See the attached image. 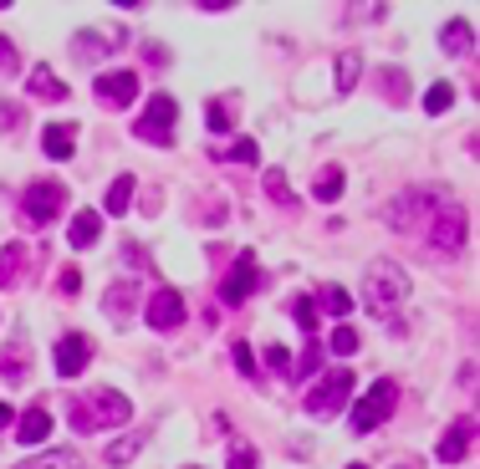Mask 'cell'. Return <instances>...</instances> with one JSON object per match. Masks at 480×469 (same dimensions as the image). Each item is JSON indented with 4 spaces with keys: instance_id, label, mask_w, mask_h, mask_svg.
<instances>
[{
    "instance_id": "obj_29",
    "label": "cell",
    "mask_w": 480,
    "mask_h": 469,
    "mask_svg": "<svg viewBox=\"0 0 480 469\" xmlns=\"http://www.w3.org/2000/svg\"><path fill=\"white\" fill-rule=\"evenodd\" d=\"M384 93H388L394 108H404V102H409V77H404V72H384Z\"/></svg>"
},
{
    "instance_id": "obj_6",
    "label": "cell",
    "mask_w": 480,
    "mask_h": 469,
    "mask_svg": "<svg viewBox=\"0 0 480 469\" xmlns=\"http://www.w3.org/2000/svg\"><path fill=\"white\" fill-rule=\"evenodd\" d=\"M409 296V276H404L394 261H373L369 266V306L373 312H388V306H399Z\"/></svg>"
},
{
    "instance_id": "obj_40",
    "label": "cell",
    "mask_w": 480,
    "mask_h": 469,
    "mask_svg": "<svg viewBox=\"0 0 480 469\" xmlns=\"http://www.w3.org/2000/svg\"><path fill=\"white\" fill-rule=\"evenodd\" d=\"M82 291V276H77V266H67L62 270V296H77Z\"/></svg>"
},
{
    "instance_id": "obj_12",
    "label": "cell",
    "mask_w": 480,
    "mask_h": 469,
    "mask_svg": "<svg viewBox=\"0 0 480 469\" xmlns=\"http://www.w3.org/2000/svg\"><path fill=\"white\" fill-rule=\"evenodd\" d=\"M87 358H93V342H87L82 332H67L62 342L51 347V362H57V373L62 377H77L82 367H87Z\"/></svg>"
},
{
    "instance_id": "obj_38",
    "label": "cell",
    "mask_w": 480,
    "mask_h": 469,
    "mask_svg": "<svg viewBox=\"0 0 480 469\" xmlns=\"http://www.w3.org/2000/svg\"><path fill=\"white\" fill-rule=\"evenodd\" d=\"M21 66V51L11 47V36H0V72H16Z\"/></svg>"
},
{
    "instance_id": "obj_1",
    "label": "cell",
    "mask_w": 480,
    "mask_h": 469,
    "mask_svg": "<svg viewBox=\"0 0 480 469\" xmlns=\"http://www.w3.org/2000/svg\"><path fill=\"white\" fill-rule=\"evenodd\" d=\"M67 419H72L77 434H97V429H118V423H129L133 403L118 388H97V393H87V398H72V403H67Z\"/></svg>"
},
{
    "instance_id": "obj_8",
    "label": "cell",
    "mask_w": 480,
    "mask_h": 469,
    "mask_svg": "<svg viewBox=\"0 0 480 469\" xmlns=\"http://www.w3.org/2000/svg\"><path fill=\"white\" fill-rule=\"evenodd\" d=\"M430 194H419V189H409V194H399V199L384 209V225L388 230H424V219H430Z\"/></svg>"
},
{
    "instance_id": "obj_21",
    "label": "cell",
    "mask_w": 480,
    "mask_h": 469,
    "mask_svg": "<svg viewBox=\"0 0 480 469\" xmlns=\"http://www.w3.org/2000/svg\"><path fill=\"white\" fill-rule=\"evenodd\" d=\"M31 93L47 97V102H51V97L62 102V97H67V82H57V72H51V66H31Z\"/></svg>"
},
{
    "instance_id": "obj_34",
    "label": "cell",
    "mask_w": 480,
    "mask_h": 469,
    "mask_svg": "<svg viewBox=\"0 0 480 469\" xmlns=\"http://www.w3.org/2000/svg\"><path fill=\"white\" fill-rule=\"evenodd\" d=\"M108 47H112V41H102V36H93V31H82V36H77V57H82V62H93V51L102 57Z\"/></svg>"
},
{
    "instance_id": "obj_23",
    "label": "cell",
    "mask_w": 480,
    "mask_h": 469,
    "mask_svg": "<svg viewBox=\"0 0 480 469\" xmlns=\"http://www.w3.org/2000/svg\"><path fill=\"white\" fill-rule=\"evenodd\" d=\"M312 306H322V312H333L337 322H342V316L352 312V296H348V291H342V286H322V296L312 301Z\"/></svg>"
},
{
    "instance_id": "obj_22",
    "label": "cell",
    "mask_w": 480,
    "mask_h": 469,
    "mask_svg": "<svg viewBox=\"0 0 480 469\" xmlns=\"http://www.w3.org/2000/svg\"><path fill=\"white\" fill-rule=\"evenodd\" d=\"M133 209V173H118L108 189V215H129Z\"/></svg>"
},
{
    "instance_id": "obj_17",
    "label": "cell",
    "mask_w": 480,
    "mask_h": 469,
    "mask_svg": "<svg viewBox=\"0 0 480 469\" xmlns=\"http://www.w3.org/2000/svg\"><path fill=\"white\" fill-rule=\"evenodd\" d=\"M67 240H72L77 251L97 245V240H102V215H97V209H82V215H72V230H67Z\"/></svg>"
},
{
    "instance_id": "obj_19",
    "label": "cell",
    "mask_w": 480,
    "mask_h": 469,
    "mask_svg": "<svg viewBox=\"0 0 480 469\" xmlns=\"http://www.w3.org/2000/svg\"><path fill=\"white\" fill-rule=\"evenodd\" d=\"M440 47H445L449 57H465V51L476 47V31H470V21H449L445 36H440Z\"/></svg>"
},
{
    "instance_id": "obj_26",
    "label": "cell",
    "mask_w": 480,
    "mask_h": 469,
    "mask_svg": "<svg viewBox=\"0 0 480 469\" xmlns=\"http://www.w3.org/2000/svg\"><path fill=\"white\" fill-rule=\"evenodd\" d=\"M342 184H348V179H342V164H327V169L317 173V199H337V194H342Z\"/></svg>"
},
{
    "instance_id": "obj_43",
    "label": "cell",
    "mask_w": 480,
    "mask_h": 469,
    "mask_svg": "<svg viewBox=\"0 0 480 469\" xmlns=\"http://www.w3.org/2000/svg\"><path fill=\"white\" fill-rule=\"evenodd\" d=\"M348 469H369V465H348Z\"/></svg>"
},
{
    "instance_id": "obj_2",
    "label": "cell",
    "mask_w": 480,
    "mask_h": 469,
    "mask_svg": "<svg viewBox=\"0 0 480 469\" xmlns=\"http://www.w3.org/2000/svg\"><path fill=\"white\" fill-rule=\"evenodd\" d=\"M465 234H470V219H465L460 204H434L430 219H424V240H430L440 255H460Z\"/></svg>"
},
{
    "instance_id": "obj_30",
    "label": "cell",
    "mask_w": 480,
    "mask_h": 469,
    "mask_svg": "<svg viewBox=\"0 0 480 469\" xmlns=\"http://www.w3.org/2000/svg\"><path fill=\"white\" fill-rule=\"evenodd\" d=\"M449 102H455V87H449V82H434L430 93H424V112H445Z\"/></svg>"
},
{
    "instance_id": "obj_39",
    "label": "cell",
    "mask_w": 480,
    "mask_h": 469,
    "mask_svg": "<svg viewBox=\"0 0 480 469\" xmlns=\"http://www.w3.org/2000/svg\"><path fill=\"white\" fill-rule=\"evenodd\" d=\"M209 128H215V133L230 128V102H209Z\"/></svg>"
},
{
    "instance_id": "obj_13",
    "label": "cell",
    "mask_w": 480,
    "mask_h": 469,
    "mask_svg": "<svg viewBox=\"0 0 480 469\" xmlns=\"http://www.w3.org/2000/svg\"><path fill=\"white\" fill-rule=\"evenodd\" d=\"M470 444H476V413H465V419L449 423V434L440 438V459H445V465H460L465 454H470Z\"/></svg>"
},
{
    "instance_id": "obj_20",
    "label": "cell",
    "mask_w": 480,
    "mask_h": 469,
    "mask_svg": "<svg viewBox=\"0 0 480 469\" xmlns=\"http://www.w3.org/2000/svg\"><path fill=\"white\" fill-rule=\"evenodd\" d=\"M16 469H82V459L72 449H47V454H36V459H21Z\"/></svg>"
},
{
    "instance_id": "obj_5",
    "label": "cell",
    "mask_w": 480,
    "mask_h": 469,
    "mask_svg": "<svg viewBox=\"0 0 480 469\" xmlns=\"http://www.w3.org/2000/svg\"><path fill=\"white\" fill-rule=\"evenodd\" d=\"M348 398H352V367H333L317 388L307 393V413L312 419H333L337 408H348Z\"/></svg>"
},
{
    "instance_id": "obj_9",
    "label": "cell",
    "mask_w": 480,
    "mask_h": 469,
    "mask_svg": "<svg viewBox=\"0 0 480 469\" xmlns=\"http://www.w3.org/2000/svg\"><path fill=\"white\" fill-rule=\"evenodd\" d=\"M93 93H97V102H108V108H129L133 97H138V72H97Z\"/></svg>"
},
{
    "instance_id": "obj_42",
    "label": "cell",
    "mask_w": 480,
    "mask_h": 469,
    "mask_svg": "<svg viewBox=\"0 0 480 469\" xmlns=\"http://www.w3.org/2000/svg\"><path fill=\"white\" fill-rule=\"evenodd\" d=\"M11 419H16V413H11V403H0V429H11Z\"/></svg>"
},
{
    "instance_id": "obj_41",
    "label": "cell",
    "mask_w": 480,
    "mask_h": 469,
    "mask_svg": "<svg viewBox=\"0 0 480 469\" xmlns=\"http://www.w3.org/2000/svg\"><path fill=\"white\" fill-rule=\"evenodd\" d=\"M266 362H271V367H281V373H287V367H291L287 347H266Z\"/></svg>"
},
{
    "instance_id": "obj_24",
    "label": "cell",
    "mask_w": 480,
    "mask_h": 469,
    "mask_svg": "<svg viewBox=\"0 0 480 469\" xmlns=\"http://www.w3.org/2000/svg\"><path fill=\"white\" fill-rule=\"evenodd\" d=\"M358 72H363V57H358V51H342V57H337V93H352V87H358Z\"/></svg>"
},
{
    "instance_id": "obj_11",
    "label": "cell",
    "mask_w": 480,
    "mask_h": 469,
    "mask_svg": "<svg viewBox=\"0 0 480 469\" xmlns=\"http://www.w3.org/2000/svg\"><path fill=\"white\" fill-rule=\"evenodd\" d=\"M184 312H190V306H184L179 291H154V296H148V327H154V332L184 327Z\"/></svg>"
},
{
    "instance_id": "obj_37",
    "label": "cell",
    "mask_w": 480,
    "mask_h": 469,
    "mask_svg": "<svg viewBox=\"0 0 480 469\" xmlns=\"http://www.w3.org/2000/svg\"><path fill=\"white\" fill-rule=\"evenodd\" d=\"M236 367H240V377H256V373H261V367H256V352H251L245 342H236Z\"/></svg>"
},
{
    "instance_id": "obj_16",
    "label": "cell",
    "mask_w": 480,
    "mask_h": 469,
    "mask_svg": "<svg viewBox=\"0 0 480 469\" xmlns=\"http://www.w3.org/2000/svg\"><path fill=\"white\" fill-rule=\"evenodd\" d=\"M41 148H47V158L67 164V158H72V148H77V128H72V123H47V133H41Z\"/></svg>"
},
{
    "instance_id": "obj_7",
    "label": "cell",
    "mask_w": 480,
    "mask_h": 469,
    "mask_svg": "<svg viewBox=\"0 0 480 469\" xmlns=\"http://www.w3.org/2000/svg\"><path fill=\"white\" fill-rule=\"evenodd\" d=\"M394 403H399V388L388 383V377H378L369 393H363V403H358V413H352V434H373L378 423L394 413Z\"/></svg>"
},
{
    "instance_id": "obj_33",
    "label": "cell",
    "mask_w": 480,
    "mask_h": 469,
    "mask_svg": "<svg viewBox=\"0 0 480 469\" xmlns=\"http://www.w3.org/2000/svg\"><path fill=\"white\" fill-rule=\"evenodd\" d=\"M138 449H144V438H118V444L108 449V465H129Z\"/></svg>"
},
{
    "instance_id": "obj_28",
    "label": "cell",
    "mask_w": 480,
    "mask_h": 469,
    "mask_svg": "<svg viewBox=\"0 0 480 469\" xmlns=\"http://www.w3.org/2000/svg\"><path fill=\"white\" fill-rule=\"evenodd\" d=\"M291 322H297V327H302V337H312V332H317V306H312V301H291Z\"/></svg>"
},
{
    "instance_id": "obj_18",
    "label": "cell",
    "mask_w": 480,
    "mask_h": 469,
    "mask_svg": "<svg viewBox=\"0 0 480 469\" xmlns=\"http://www.w3.org/2000/svg\"><path fill=\"white\" fill-rule=\"evenodd\" d=\"M47 434H51V413H47V408H26L21 423H16V438H21V444H41Z\"/></svg>"
},
{
    "instance_id": "obj_31",
    "label": "cell",
    "mask_w": 480,
    "mask_h": 469,
    "mask_svg": "<svg viewBox=\"0 0 480 469\" xmlns=\"http://www.w3.org/2000/svg\"><path fill=\"white\" fill-rule=\"evenodd\" d=\"M333 352H337V358H348V352H358V332H352L348 322H337V327H333Z\"/></svg>"
},
{
    "instance_id": "obj_25",
    "label": "cell",
    "mask_w": 480,
    "mask_h": 469,
    "mask_svg": "<svg viewBox=\"0 0 480 469\" xmlns=\"http://www.w3.org/2000/svg\"><path fill=\"white\" fill-rule=\"evenodd\" d=\"M261 184H266V194H271L276 204H287V209H291V204H302L297 194H291V184H287V173H281V169H266V173H261Z\"/></svg>"
},
{
    "instance_id": "obj_15",
    "label": "cell",
    "mask_w": 480,
    "mask_h": 469,
    "mask_svg": "<svg viewBox=\"0 0 480 469\" xmlns=\"http://www.w3.org/2000/svg\"><path fill=\"white\" fill-rule=\"evenodd\" d=\"M102 312H108L112 322H129V316L138 312V286H133V281L108 286V296H102Z\"/></svg>"
},
{
    "instance_id": "obj_27",
    "label": "cell",
    "mask_w": 480,
    "mask_h": 469,
    "mask_svg": "<svg viewBox=\"0 0 480 469\" xmlns=\"http://www.w3.org/2000/svg\"><path fill=\"white\" fill-rule=\"evenodd\" d=\"M0 377H5V383H21V377H26V352H21V347H5V352H0Z\"/></svg>"
},
{
    "instance_id": "obj_35",
    "label": "cell",
    "mask_w": 480,
    "mask_h": 469,
    "mask_svg": "<svg viewBox=\"0 0 480 469\" xmlns=\"http://www.w3.org/2000/svg\"><path fill=\"white\" fill-rule=\"evenodd\" d=\"M256 154H261L256 143H251V138H240L236 148H225V154H215V158H236V164H256Z\"/></svg>"
},
{
    "instance_id": "obj_32",
    "label": "cell",
    "mask_w": 480,
    "mask_h": 469,
    "mask_svg": "<svg viewBox=\"0 0 480 469\" xmlns=\"http://www.w3.org/2000/svg\"><path fill=\"white\" fill-rule=\"evenodd\" d=\"M317 362H322V347H317V342H307V347H302V358H297V367H291V373H297V377H312V373H317Z\"/></svg>"
},
{
    "instance_id": "obj_3",
    "label": "cell",
    "mask_w": 480,
    "mask_h": 469,
    "mask_svg": "<svg viewBox=\"0 0 480 469\" xmlns=\"http://www.w3.org/2000/svg\"><path fill=\"white\" fill-rule=\"evenodd\" d=\"M174 118H179V102L169 93H154L144 118L133 123V133H138L144 143H154V148H169V143H174Z\"/></svg>"
},
{
    "instance_id": "obj_44",
    "label": "cell",
    "mask_w": 480,
    "mask_h": 469,
    "mask_svg": "<svg viewBox=\"0 0 480 469\" xmlns=\"http://www.w3.org/2000/svg\"><path fill=\"white\" fill-rule=\"evenodd\" d=\"M190 469H194V465H190Z\"/></svg>"
},
{
    "instance_id": "obj_10",
    "label": "cell",
    "mask_w": 480,
    "mask_h": 469,
    "mask_svg": "<svg viewBox=\"0 0 480 469\" xmlns=\"http://www.w3.org/2000/svg\"><path fill=\"white\" fill-rule=\"evenodd\" d=\"M256 291V255L251 251H240V261H236V270L220 281V301L225 306H240V301Z\"/></svg>"
},
{
    "instance_id": "obj_36",
    "label": "cell",
    "mask_w": 480,
    "mask_h": 469,
    "mask_svg": "<svg viewBox=\"0 0 480 469\" xmlns=\"http://www.w3.org/2000/svg\"><path fill=\"white\" fill-rule=\"evenodd\" d=\"M261 465V454L251 449V444H236V449H230V469H256Z\"/></svg>"
},
{
    "instance_id": "obj_4",
    "label": "cell",
    "mask_w": 480,
    "mask_h": 469,
    "mask_svg": "<svg viewBox=\"0 0 480 469\" xmlns=\"http://www.w3.org/2000/svg\"><path fill=\"white\" fill-rule=\"evenodd\" d=\"M62 204H67V189L57 184V179H41V184H31L21 194V219H26L31 230H41V225H51V219L62 215Z\"/></svg>"
},
{
    "instance_id": "obj_14",
    "label": "cell",
    "mask_w": 480,
    "mask_h": 469,
    "mask_svg": "<svg viewBox=\"0 0 480 469\" xmlns=\"http://www.w3.org/2000/svg\"><path fill=\"white\" fill-rule=\"evenodd\" d=\"M26 276H31V245H5V251H0V286H11V291H16L21 281H26Z\"/></svg>"
}]
</instances>
